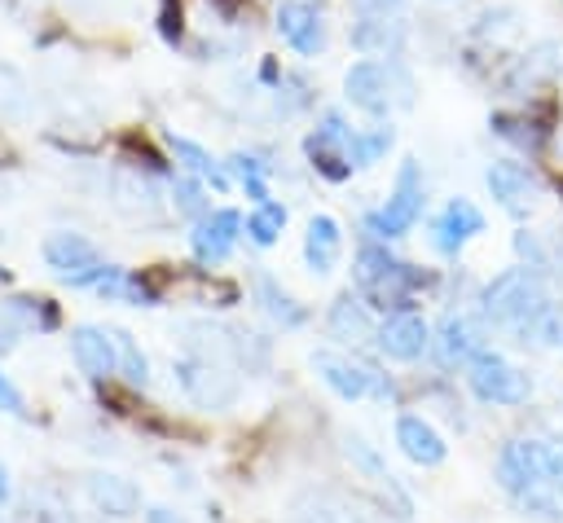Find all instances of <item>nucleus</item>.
Here are the masks:
<instances>
[{
	"mask_svg": "<svg viewBox=\"0 0 563 523\" xmlns=\"http://www.w3.org/2000/svg\"><path fill=\"white\" fill-rule=\"evenodd\" d=\"M167 145H172V154H176V163H185V171H194L198 180H211V189H229V171H224V163H216L198 141H189V136H167Z\"/></svg>",
	"mask_w": 563,
	"mask_h": 523,
	"instance_id": "22",
	"label": "nucleus"
},
{
	"mask_svg": "<svg viewBox=\"0 0 563 523\" xmlns=\"http://www.w3.org/2000/svg\"><path fill=\"white\" fill-rule=\"evenodd\" d=\"M246 233H251V242L255 246H273L277 237H282V229H286V207L282 202H273V198H264V202H255L251 207V215H246V224H242Z\"/></svg>",
	"mask_w": 563,
	"mask_h": 523,
	"instance_id": "26",
	"label": "nucleus"
},
{
	"mask_svg": "<svg viewBox=\"0 0 563 523\" xmlns=\"http://www.w3.org/2000/svg\"><path fill=\"white\" fill-rule=\"evenodd\" d=\"M172 202H176V215H185V220H194V224L211 211V198H202V189H198L194 180H185V176L172 180Z\"/></svg>",
	"mask_w": 563,
	"mask_h": 523,
	"instance_id": "28",
	"label": "nucleus"
},
{
	"mask_svg": "<svg viewBox=\"0 0 563 523\" xmlns=\"http://www.w3.org/2000/svg\"><path fill=\"white\" fill-rule=\"evenodd\" d=\"M339 255H343V229H339V220L334 215H312L308 220V233H303V264L317 277H325L339 264Z\"/></svg>",
	"mask_w": 563,
	"mask_h": 523,
	"instance_id": "21",
	"label": "nucleus"
},
{
	"mask_svg": "<svg viewBox=\"0 0 563 523\" xmlns=\"http://www.w3.org/2000/svg\"><path fill=\"white\" fill-rule=\"evenodd\" d=\"M172 369H176L185 400L198 409H229L238 400V374L211 352H185V356H176Z\"/></svg>",
	"mask_w": 563,
	"mask_h": 523,
	"instance_id": "4",
	"label": "nucleus"
},
{
	"mask_svg": "<svg viewBox=\"0 0 563 523\" xmlns=\"http://www.w3.org/2000/svg\"><path fill=\"white\" fill-rule=\"evenodd\" d=\"M400 88H405V84H400ZM343 92H347V101H352L361 114H369V119H383V114H391L396 101H409L405 92H396V70H391L387 62H356V66L343 75Z\"/></svg>",
	"mask_w": 563,
	"mask_h": 523,
	"instance_id": "8",
	"label": "nucleus"
},
{
	"mask_svg": "<svg viewBox=\"0 0 563 523\" xmlns=\"http://www.w3.org/2000/svg\"><path fill=\"white\" fill-rule=\"evenodd\" d=\"M277 31H282V40H286L295 53H303V57H317V53L325 48V26H321L317 9L303 4V0H282V4H277Z\"/></svg>",
	"mask_w": 563,
	"mask_h": 523,
	"instance_id": "17",
	"label": "nucleus"
},
{
	"mask_svg": "<svg viewBox=\"0 0 563 523\" xmlns=\"http://www.w3.org/2000/svg\"><path fill=\"white\" fill-rule=\"evenodd\" d=\"M13 497V483H9V470H4V461H0V505Z\"/></svg>",
	"mask_w": 563,
	"mask_h": 523,
	"instance_id": "37",
	"label": "nucleus"
},
{
	"mask_svg": "<svg viewBox=\"0 0 563 523\" xmlns=\"http://www.w3.org/2000/svg\"><path fill=\"white\" fill-rule=\"evenodd\" d=\"M330 334L343 338V343H361V338H374V316L361 299L343 294L334 308H330Z\"/></svg>",
	"mask_w": 563,
	"mask_h": 523,
	"instance_id": "23",
	"label": "nucleus"
},
{
	"mask_svg": "<svg viewBox=\"0 0 563 523\" xmlns=\"http://www.w3.org/2000/svg\"><path fill=\"white\" fill-rule=\"evenodd\" d=\"M541 470L554 497H563V439H541Z\"/></svg>",
	"mask_w": 563,
	"mask_h": 523,
	"instance_id": "33",
	"label": "nucleus"
},
{
	"mask_svg": "<svg viewBox=\"0 0 563 523\" xmlns=\"http://www.w3.org/2000/svg\"><path fill=\"white\" fill-rule=\"evenodd\" d=\"M84 492H88L92 510L106 514V519H132V514L141 510L136 483L123 479V475H114V470H92V475L84 479Z\"/></svg>",
	"mask_w": 563,
	"mask_h": 523,
	"instance_id": "16",
	"label": "nucleus"
},
{
	"mask_svg": "<svg viewBox=\"0 0 563 523\" xmlns=\"http://www.w3.org/2000/svg\"><path fill=\"white\" fill-rule=\"evenodd\" d=\"M528 338L537 343V347H563V303H550L541 316H537V325L528 330ZM523 338V343H528Z\"/></svg>",
	"mask_w": 563,
	"mask_h": 523,
	"instance_id": "31",
	"label": "nucleus"
},
{
	"mask_svg": "<svg viewBox=\"0 0 563 523\" xmlns=\"http://www.w3.org/2000/svg\"><path fill=\"white\" fill-rule=\"evenodd\" d=\"M255 290H260L264 312H268L282 330H295V325H303V321H308V308H299V303H295V299H290L273 277H260V281H255Z\"/></svg>",
	"mask_w": 563,
	"mask_h": 523,
	"instance_id": "24",
	"label": "nucleus"
},
{
	"mask_svg": "<svg viewBox=\"0 0 563 523\" xmlns=\"http://www.w3.org/2000/svg\"><path fill=\"white\" fill-rule=\"evenodd\" d=\"M396 4H400V0H352L356 18H387Z\"/></svg>",
	"mask_w": 563,
	"mask_h": 523,
	"instance_id": "36",
	"label": "nucleus"
},
{
	"mask_svg": "<svg viewBox=\"0 0 563 523\" xmlns=\"http://www.w3.org/2000/svg\"><path fill=\"white\" fill-rule=\"evenodd\" d=\"M18 334H22V321L13 316V308H9V303H0V356L18 347Z\"/></svg>",
	"mask_w": 563,
	"mask_h": 523,
	"instance_id": "34",
	"label": "nucleus"
},
{
	"mask_svg": "<svg viewBox=\"0 0 563 523\" xmlns=\"http://www.w3.org/2000/svg\"><path fill=\"white\" fill-rule=\"evenodd\" d=\"M44 264L70 281V286H97V277L106 272V259L97 255V246L84 233H53L44 237Z\"/></svg>",
	"mask_w": 563,
	"mask_h": 523,
	"instance_id": "9",
	"label": "nucleus"
},
{
	"mask_svg": "<svg viewBox=\"0 0 563 523\" xmlns=\"http://www.w3.org/2000/svg\"><path fill=\"white\" fill-rule=\"evenodd\" d=\"M308 158L330 180L352 176V167H356V132L343 123V114H325L317 123V132L308 136Z\"/></svg>",
	"mask_w": 563,
	"mask_h": 523,
	"instance_id": "10",
	"label": "nucleus"
},
{
	"mask_svg": "<svg viewBox=\"0 0 563 523\" xmlns=\"http://www.w3.org/2000/svg\"><path fill=\"white\" fill-rule=\"evenodd\" d=\"M352 44L361 53H387V48L400 44V22H391V18H356Z\"/></svg>",
	"mask_w": 563,
	"mask_h": 523,
	"instance_id": "25",
	"label": "nucleus"
},
{
	"mask_svg": "<svg viewBox=\"0 0 563 523\" xmlns=\"http://www.w3.org/2000/svg\"><path fill=\"white\" fill-rule=\"evenodd\" d=\"M343 453H347L352 470H361V475L369 479V488L387 501V510H391V514H400V519H409V514H413V501L405 497V488L396 483V475L387 470V461L378 457V448H374V444H365L361 435H347V439H343Z\"/></svg>",
	"mask_w": 563,
	"mask_h": 523,
	"instance_id": "12",
	"label": "nucleus"
},
{
	"mask_svg": "<svg viewBox=\"0 0 563 523\" xmlns=\"http://www.w3.org/2000/svg\"><path fill=\"white\" fill-rule=\"evenodd\" d=\"M352 277H356V286H361V294L374 299L378 308H400V303L422 286V272H418L413 264H400V259L387 255L383 246H361Z\"/></svg>",
	"mask_w": 563,
	"mask_h": 523,
	"instance_id": "3",
	"label": "nucleus"
},
{
	"mask_svg": "<svg viewBox=\"0 0 563 523\" xmlns=\"http://www.w3.org/2000/svg\"><path fill=\"white\" fill-rule=\"evenodd\" d=\"M312 369H317V378H321L339 400H365L369 391H374V396H391V382H387L374 365H361V360H352V356H343V352H330V347L312 352Z\"/></svg>",
	"mask_w": 563,
	"mask_h": 523,
	"instance_id": "7",
	"label": "nucleus"
},
{
	"mask_svg": "<svg viewBox=\"0 0 563 523\" xmlns=\"http://www.w3.org/2000/svg\"><path fill=\"white\" fill-rule=\"evenodd\" d=\"M0 413H9V418H26V400H22V391L0 374Z\"/></svg>",
	"mask_w": 563,
	"mask_h": 523,
	"instance_id": "35",
	"label": "nucleus"
},
{
	"mask_svg": "<svg viewBox=\"0 0 563 523\" xmlns=\"http://www.w3.org/2000/svg\"><path fill=\"white\" fill-rule=\"evenodd\" d=\"M229 167H233V176L242 180V189H246L255 202H264V198H268V185H264V163H260L255 154H233V163H229Z\"/></svg>",
	"mask_w": 563,
	"mask_h": 523,
	"instance_id": "30",
	"label": "nucleus"
},
{
	"mask_svg": "<svg viewBox=\"0 0 563 523\" xmlns=\"http://www.w3.org/2000/svg\"><path fill=\"white\" fill-rule=\"evenodd\" d=\"M9 308H13V316L22 321V330H26V325H35V330H53V325H57V312H53L48 299L18 294V299H9Z\"/></svg>",
	"mask_w": 563,
	"mask_h": 523,
	"instance_id": "29",
	"label": "nucleus"
},
{
	"mask_svg": "<svg viewBox=\"0 0 563 523\" xmlns=\"http://www.w3.org/2000/svg\"><path fill=\"white\" fill-rule=\"evenodd\" d=\"M466 387H471L484 404H506V409L528 404V396H532V378H528L519 365H510L506 356L488 352V347H484L475 360H466Z\"/></svg>",
	"mask_w": 563,
	"mask_h": 523,
	"instance_id": "6",
	"label": "nucleus"
},
{
	"mask_svg": "<svg viewBox=\"0 0 563 523\" xmlns=\"http://www.w3.org/2000/svg\"><path fill=\"white\" fill-rule=\"evenodd\" d=\"M238 237H242V215L238 211H207L198 224H194V255L202 259V264H220V259H229L233 255V246H238Z\"/></svg>",
	"mask_w": 563,
	"mask_h": 523,
	"instance_id": "15",
	"label": "nucleus"
},
{
	"mask_svg": "<svg viewBox=\"0 0 563 523\" xmlns=\"http://www.w3.org/2000/svg\"><path fill=\"white\" fill-rule=\"evenodd\" d=\"M387 149H391V127H387V123H378V127H369V132H356V167L378 163Z\"/></svg>",
	"mask_w": 563,
	"mask_h": 523,
	"instance_id": "32",
	"label": "nucleus"
},
{
	"mask_svg": "<svg viewBox=\"0 0 563 523\" xmlns=\"http://www.w3.org/2000/svg\"><path fill=\"white\" fill-rule=\"evenodd\" d=\"M479 233H484V215H479V207L471 198H449L444 211L431 220V242H435L440 255H457Z\"/></svg>",
	"mask_w": 563,
	"mask_h": 523,
	"instance_id": "13",
	"label": "nucleus"
},
{
	"mask_svg": "<svg viewBox=\"0 0 563 523\" xmlns=\"http://www.w3.org/2000/svg\"><path fill=\"white\" fill-rule=\"evenodd\" d=\"M374 343L387 360H418L427 347H431V330L418 312L409 308H391L378 325H374Z\"/></svg>",
	"mask_w": 563,
	"mask_h": 523,
	"instance_id": "11",
	"label": "nucleus"
},
{
	"mask_svg": "<svg viewBox=\"0 0 563 523\" xmlns=\"http://www.w3.org/2000/svg\"><path fill=\"white\" fill-rule=\"evenodd\" d=\"M484 347H488V343H484V325H479L471 312L444 316V325H440V334H435V352H440L444 365H466V360H475Z\"/></svg>",
	"mask_w": 563,
	"mask_h": 523,
	"instance_id": "19",
	"label": "nucleus"
},
{
	"mask_svg": "<svg viewBox=\"0 0 563 523\" xmlns=\"http://www.w3.org/2000/svg\"><path fill=\"white\" fill-rule=\"evenodd\" d=\"M488 189H493V198H497L510 215L532 211L537 198H541V185H537L532 171L519 167V163H493V167H488Z\"/></svg>",
	"mask_w": 563,
	"mask_h": 523,
	"instance_id": "18",
	"label": "nucleus"
},
{
	"mask_svg": "<svg viewBox=\"0 0 563 523\" xmlns=\"http://www.w3.org/2000/svg\"><path fill=\"white\" fill-rule=\"evenodd\" d=\"M396 444H400V453H405L413 466H440V461L449 457L444 435H440L427 418H418V413H400V418H396Z\"/></svg>",
	"mask_w": 563,
	"mask_h": 523,
	"instance_id": "20",
	"label": "nucleus"
},
{
	"mask_svg": "<svg viewBox=\"0 0 563 523\" xmlns=\"http://www.w3.org/2000/svg\"><path fill=\"white\" fill-rule=\"evenodd\" d=\"M114 352H119V374H123L132 387H145V382H150V360H145V352L132 343V334L114 330Z\"/></svg>",
	"mask_w": 563,
	"mask_h": 523,
	"instance_id": "27",
	"label": "nucleus"
},
{
	"mask_svg": "<svg viewBox=\"0 0 563 523\" xmlns=\"http://www.w3.org/2000/svg\"><path fill=\"white\" fill-rule=\"evenodd\" d=\"M70 356L75 365L92 378L106 382L110 374H119V352H114V330H97V325H75L70 330Z\"/></svg>",
	"mask_w": 563,
	"mask_h": 523,
	"instance_id": "14",
	"label": "nucleus"
},
{
	"mask_svg": "<svg viewBox=\"0 0 563 523\" xmlns=\"http://www.w3.org/2000/svg\"><path fill=\"white\" fill-rule=\"evenodd\" d=\"M422 202H427V193H422V167H418L413 158H405L400 171H396V185H391L387 202L365 215V229H369L374 237H405V233L418 224Z\"/></svg>",
	"mask_w": 563,
	"mask_h": 523,
	"instance_id": "5",
	"label": "nucleus"
},
{
	"mask_svg": "<svg viewBox=\"0 0 563 523\" xmlns=\"http://www.w3.org/2000/svg\"><path fill=\"white\" fill-rule=\"evenodd\" d=\"M497 483L519 505H528L545 519H559V497L550 492L545 470H541V439H506L497 453Z\"/></svg>",
	"mask_w": 563,
	"mask_h": 523,
	"instance_id": "2",
	"label": "nucleus"
},
{
	"mask_svg": "<svg viewBox=\"0 0 563 523\" xmlns=\"http://www.w3.org/2000/svg\"><path fill=\"white\" fill-rule=\"evenodd\" d=\"M484 316L493 321V325H501V330H510V334H519V338H528V330L537 325V316L554 303L550 299V290L541 286V277L532 272V268H506V272H497L488 286H484Z\"/></svg>",
	"mask_w": 563,
	"mask_h": 523,
	"instance_id": "1",
	"label": "nucleus"
}]
</instances>
